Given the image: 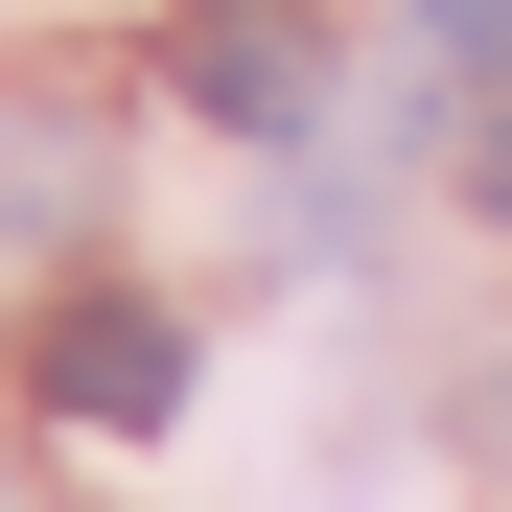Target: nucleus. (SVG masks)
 Segmentation results:
<instances>
[{"instance_id":"obj_1","label":"nucleus","mask_w":512,"mask_h":512,"mask_svg":"<svg viewBox=\"0 0 512 512\" xmlns=\"http://www.w3.org/2000/svg\"><path fill=\"white\" fill-rule=\"evenodd\" d=\"M163 396H187V326H163V303H70V326H47V419H94V443H140Z\"/></svg>"},{"instance_id":"obj_2","label":"nucleus","mask_w":512,"mask_h":512,"mask_svg":"<svg viewBox=\"0 0 512 512\" xmlns=\"http://www.w3.org/2000/svg\"><path fill=\"white\" fill-rule=\"evenodd\" d=\"M187 94L233 140H303V24H280V0H210V24H187Z\"/></svg>"},{"instance_id":"obj_3","label":"nucleus","mask_w":512,"mask_h":512,"mask_svg":"<svg viewBox=\"0 0 512 512\" xmlns=\"http://www.w3.org/2000/svg\"><path fill=\"white\" fill-rule=\"evenodd\" d=\"M419 47H443V70H512V0H419Z\"/></svg>"},{"instance_id":"obj_4","label":"nucleus","mask_w":512,"mask_h":512,"mask_svg":"<svg viewBox=\"0 0 512 512\" xmlns=\"http://www.w3.org/2000/svg\"><path fill=\"white\" fill-rule=\"evenodd\" d=\"M489 210H512V140H489Z\"/></svg>"}]
</instances>
